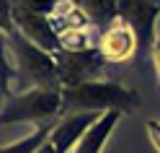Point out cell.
<instances>
[{
	"instance_id": "obj_1",
	"label": "cell",
	"mask_w": 160,
	"mask_h": 153,
	"mask_svg": "<svg viewBox=\"0 0 160 153\" xmlns=\"http://www.w3.org/2000/svg\"><path fill=\"white\" fill-rule=\"evenodd\" d=\"M142 104V99L134 88H127L114 80H88L80 86H67L62 88V117L67 114H80V112H132Z\"/></svg>"
},
{
	"instance_id": "obj_2",
	"label": "cell",
	"mask_w": 160,
	"mask_h": 153,
	"mask_svg": "<svg viewBox=\"0 0 160 153\" xmlns=\"http://www.w3.org/2000/svg\"><path fill=\"white\" fill-rule=\"evenodd\" d=\"M3 39H5V49L16 60V75H21V88L34 86V88L62 91L59 73H57V60L52 52H47L39 44H34L28 36H23L18 26L5 29Z\"/></svg>"
},
{
	"instance_id": "obj_3",
	"label": "cell",
	"mask_w": 160,
	"mask_h": 153,
	"mask_svg": "<svg viewBox=\"0 0 160 153\" xmlns=\"http://www.w3.org/2000/svg\"><path fill=\"white\" fill-rule=\"evenodd\" d=\"M57 117H62V91L52 88H28L23 94H11L3 99V112H0L3 125L34 122L36 127H42L54 125Z\"/></svg>"
},
{
	"instance_id": "obj_4",
	"label": "cell",
	"mask_w": 160,
	"mask_h": 153,
	"mask_svg": "<svg viewBox=\"0 0 160 153\" xmlns=\"http://www.w3.org/2000/svg\"><path fill=\"white\" fill-rule=\"evenodd\" d=\"M54 60H57V73H59L62 88L96 80V75L106 68V60H103L101 52H98V47L59 49V52H54Z\"/></svg>"
},
{
	"instance_id": "obj_5",
	"label": "cell",
	"mask_w": 160,
	"mask_h": 153,
	"mask_svg": "<svg viewBox=\"0 0 160 153\" xmlns=\"http://www.w3.org/2000/svg\"><path fill=\"white\" fill-rule=\"evenodd\" d=\"M96 47L103 55L106 65H122V63L134 57V52L139 49V39L134 34L132 24L119 16L101 31V39H98Z\"/></svg>"
},
{
	"instance_id": "obj_6",
	"label": "cell",
	"mask_w": 160,
	"mask_h": 153,
	"mask_svg": "<svg viewBox=\"0 0 160 153\" xmlns=\"http://www.w3.org/2000/svg\"><path fill=\"white\" fill-rule=\"evenodd\" d=\"M119 16L132 24L142 52H152L155 44V18L160 16L158 0H119Z\"/></svg>"
},
{
	"instance_id": "obj_7",
	"label": "cell",
	"mask_w": 160,
	"mask_h": 153,
	"mask_svg": "<svg viewBox=\"0 0 160 153\" xmlns=\"http://www.w3.org/2000/svg\"><path fill=\"white\" fill-rule=\"evenodd\" d=\"M101 117H103V114H98V112H80V114H67V117H62V119L54 125L52 135H49L54 150H57V153L75 150V145L83 140V135H85V132L91 130Z\"/></svg>"
},
{
	"instance_id": "obj_8",
	"label": "cell",
	"mask_w": 160,
	"mask_h": 153,
	"mask_svg": "<svg viewBox=\"0 0 160 153\" xmlns=\"http://www.w3.org/2000/svg\"><path fill=\"white\" fill-rule=\"evenodd\" d=\"M119 119H122V112H106V114L83 135V140L75 145L72 153H101L103 145H106V140H108V135H111V130L116 127Z\"/></svg>"
},
{
	"instance_id": "obj_9",
	"label": "cell",
	"mask_w": 160,
	"mask_h": 153,
	"mask_svg": "<svg viewBox=\"0 0 160 153\" xmlns=\"http://www.w3.org/2000/svg\"><path fill=\"white\" fill-rule=\"evenodd\" d=\"M75 5L93 26H108L114 18H119V0H75Z\"/></svg>"
},
{
	"instance_id": "obj_10",
	"label": "cell",
	"mask_w": 160,
	"mask_h": 153,
	"mask_svg": "<svg viewBox=\"0 0 160 153\" xmlns=\"http://www.w3.org/2000/svg\"><path fill=\"white\" fill-rule=\"evenodd\" d=\"M54 125H57V122H54ZM54 125H42V127H36L28 138L18 140V143H11V145H3V150H0V153H36V150L49 140Z\"/></svg>"
},
{
	"instance_id": "obj_11",
	"label": "cell",
	"mask_w": 160,
	"mask_h": 153,
	"mask_svg": "<svg viewBox=\"0 0 160 153\" xmlns=\"http://www.w3.org/2000/svg\"><path fill=\"white\" fill-rule=\"evenodd\" d=\"M145 132H147V140L152 145L155 153H160V122L158 119H147L145 122Z\"/></svg>"
},
{
	"instance_id": "obj_12",
	"label": "cell",
	"mask_w": 160,
	"mask_h": 153,
	"mask_svg": "<svg viewBox=\"0 0 160 153\" xmlns=\"http://www.w3.org/2000/svg\"><path fill=\"white\" fill-rule=\"evenodd\" d=\"M150 57H152V65H155V70H158V88H160V34L155 36V44H152Z\"/></svg>"
},
{
	"instance_id": "obj_13",
	"label": "cell",
	"mask_w": 160,
	"mask_h": 153,
	"mask_svg": "<svg viewBox=\"0 0 160 153\" xmlns=\"http://www.w3.org/2000/svg\"><path fill=\"white\" fill-rule=\"evenodd\" d=\"M158 5H160V0H158Z\"/></svg>"
}]
</instances>
